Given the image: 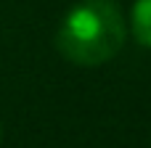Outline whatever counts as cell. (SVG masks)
Masks as SVG:
<instances>
[{"label":"cell","instance_id":"cell-2","mask_svg":"<svg viewBox=\"0 0 151 148\" xmlns=\"http://www.w3.org/2000/svg\"><path fill=\"white\" fill-rule=\"evenodd\" d=\"M130 29L135 40L151 50V0H135L130 11Z\"/></svg>","mask_w":151,"mask_h":148},{"label":"cell","instance_id":"cell-1","mask_svg":"<svg viewBox=\"0 0 151 148\" xmlns=\"http://www.w3.org/2000/svg\"><path fill=\"white\" fill-rule=\"evenodd\" d=\"M127 37V24L114 0H80L58 26L56 48L77 66H101L111 61Z\"/></svg>","mask_w":151,"mask_h":148}]
</instances>
